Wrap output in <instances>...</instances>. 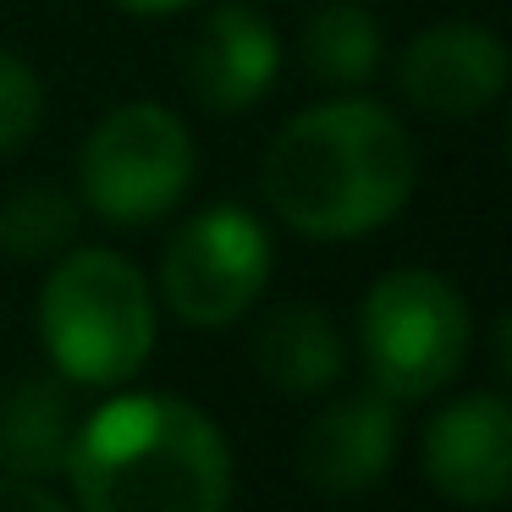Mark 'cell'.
<instances>
[{
	"instance_id": "6",
	"label": "cell",
	"mask_w": 512,
	"mask_h": 512,
	"mask_svg": "<svg viewBox=\"0 0 512 512\" xmlns=\"http://www.w3.org/2000/svg\"><path fill=\"white\" fill-rule=\"evenodd\" d=\"M270 232L237 204H210L171 232L160 254V292L171 314L199 331L243 320L270 281Z\"/></svg>"
},
{
	"instance_id": "12",
	"label": "cell",
	"mask_w": 512,
	"mask_h": 512,
	"mask_svg": "<svg viewBox=\"0 0 512 512\" xmlns=\"http://www.w3.org/2000/svg\"><path fill=\"white\" fill-rule=\"evenodd\" d=\"M342 364V331L320 303H281L254 331V369L287 397H314V391L336 386Z\"/></svg>"
},
{
	"instance_id": "17",
	"label": "cell",
	"mask_w": 512,
	"mask_h": 512,
	"mask_svg": "<svg viewBox=\"0 0 512 512\" xmlns=\"http://www.w3.org/2000/svg\"><path fill=\"white\" fill-rule=\"evenodd\" d=\"M111 6L127 17H171V12H188L193 0H111Z\"/></svg>"
},
{
	"instance_id": "9",
	"label": "cell",
	"mask_w": 512,
	"mask_h": 512,
	"mask_svg": "<svg viewBox=\"0 0 512 512\" xmlns=\"http://www.w3.org/2000/svg\"><path fill=\"white\" fill-rule=\"evenodd\" d=\"M397 83L424 116L463 122V116H479L501 100V89H507V50L479 23H441L402 50Z\"/></svg>"
},
{
	"instance_id": "15",
	"label": "cell",
	"mask_w": 512,
	"mask_h": 512,
	"mask_svg": "<svg viewBox=\"0 0 512 512\" xmlns=\"http://www.w3.org/2000/svg\"><path fill=\"white\" fill-rule=\"evenodd\" d=\"M39 116H45V83L23 56L0 50V155H12L34 138Z\"/></svg>"
},
{
	"instance_id": "14",
	"label": "cell",
	"mask_w": 512,
	"mask_h": 512,
	"mask_svg": "<svg viewBox=\"0 0 512 512\" xmlns=\"http://www.w3.org/2000/svg\"><path fill=\"white\" fill-rule=\"evenodd\" d=\"M72 237H78V204L56 182H34L0 210V248L12 259H50L72 248Z\"/></svg>"
},
{
	"instance_id": "16",
	"label": "cell",
	"mask_w": 512,
	"mask_h": 512,
	"mask_svg": "<svg viewBox=\"0 0 512 512\" xmlns=\"http://www.w3.org/2000/svg\"><path fill=\"white\" fill-rule=\"evenodd\" d=\"M0 512H72V507L61 496H50L39 479L0 474Z\"/></svg>"
},
{
	"instance_id": "1",
	"label": "cell",
	"mask_w": 512,
	"mask_h": 512,
	"mask_svg": "<svg viewBox=\"0 0 512 512\" xmlns=\"http://www.w3.org/2000/svg\"><path fill=\"white\" fill-rule=\"evenodd\" d=\"M413 182L419 149L375 100H331L292 116L259 171L276 221L309 243L369 237L413 199Z\"/></svg>"
},
{
	"instance_id": "8",
	"label": "cell",
	"mask_w": 512,
	"mask_h": 512,
	"mask_svg": "<svg viewBox=\"0 0 512 512\" xmlns=\"http://www.w3.org/2000/svg\"><path fill=\"white\" fill-rule=\"evenodd\" d=\"M402 424L386 391H347L298 435V474L320 496H364L397 463Z\"/></svg>"
},
{
	"instance_id": "10",
	"label": "cell",
	"mask_w": 512,
	"mask_h": 512,
	"mask_svg": "<svg viewBox=\"0 0 512 512\" xmlns=\"http://www.w3.org/2000/svg\"><path fill=\"white\" fill-rule=\"evenodd\" d=\"M281 78V39L248 6H221L210 23L199 28L188 56V89L204 111H254Z\"/></svg>"
},
{
	"instance_id": "7",
	"label": "cell",
	"mask_w": 512,
	"mask_h": 512,
	"mask_svg": "<svg viewBox=\"0 0 512 512\" xmlns=\"http://www.w3.org/2000/svg\"><path fill=\"white\" fill-rule=\"evenodd\" d=\"M424 479L452 507L490 512L512 490V413L501 391H468V397L435 408L424 424Z\"/></svg>"
},
{
	"instance_id": "5",
	"label": "cell",
	"mask_w": 512,
	"mask_h": 512,
	"mask_svg": "<svg viewBox=\"0 0 512 512\" xmlns=\"http://www.w3.org/2000/svg\"><path fill=\"white\" fill-rule=\"evenodd\" d=\"M193 133L166 105H122L83 144V199L111 226H149L193 188Z\"/></svg>"
},
{
	"instance_id": "3",
	"label": "cell",
	"mask_w": 512,
	"mask_h": 512,
	"mask_svg": "<svg viewBox=\"0 0 512 512\" xmlns=\"http://www.w3.org/2000/svg\"><path fill=\"white\" fill-rule=\"evenodd\" d=\"M39 336L72 386H122L155 353V292L116 248H72L39 292Z\"/></svg>"
},
{
	"instance_id": "13",
	"label": "cell",
	"mask_w": 512,
	"mask_h": 512,
	"mask_svg": "<svg viewBox=\"0 0 512 512\" xmlns=\"http://www.w3.org/2000/svg\"><path fill=\"white\" fill-rule=\"evenodd\" d=\"M386 61V34L364 0H331L303 28V67L331 89H358Z\"/></svg>"
},
{
	"instance_id": "11",
	"label": "cell",
	"mask_w": 512,
	"mask_h": 512,
	"mask_svg": "<svg viewBox=\"0 0 512 512\" xmlns=\"http://www.w3.org/2000/svg\"><path fill=\"white\" fill-rule=\"evenodd\" d=\"M78 413L61 380H17L0 397V474L17 479H56L72 463Z\"/></svg>"
},
{
	"instance_id": "2",
	"label": "cell",
	"mask_w": 512,
	"mask_h": 512,
	"mask_svg": "<svg viewBox=\"0 0 512 512\" xmlns=\"http://www.w3.org/2000/svg\"><path fill=\"white\" fill-rule=\"evenodd\" d=\"M78 512H226L232 446L204 408L171 391L111 397L78 419L72 441Z\"/></svg>"
},
{
	"instance_id": "4",
	"label": "cell",
	"mask_w": 512,
	"mask_h": 512,
	"mask_svg": "<svg viewBox=\"0 0 512 512\" xmlns=\"http://www.w3.org/2000/svg\"><path fill=\"white\" fill-rule=\"evenodd\" d=\"M358 347L369 386L391 402H419L452 386L474 347L468 298L435 270H386L358 303Z\"/></svg>"
}]
</instances>
